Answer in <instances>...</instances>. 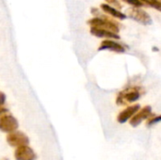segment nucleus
Instances as JSON below:
<instances>
[{"label": "nucleus", "instance_id": "nucleus-1", "mask_svg": "<svg viewBox=\"0 0 161 160\" xmlns=\"http://www.w3.org/2000/svg\"><path fill=\"white\" fill-rule=\"evenodd\" d=\"M18 126V121L12 115L3 114L0 116V131L5 133H11L16 131Z\"/></svg>", "mask_w": 161, "mask_h": 160}, {"label": "nucleus", "instance_id": "nucleus-2", "mask_svg": "<svg viewBox=\"0 0 161 160\" xmlns=\"http://www.w3.org/2000/svg\"><path fill=\"white\" fill-rule=\"evenodd\" d=\"M7 141L12 147H19V146H23V145H27L29 142V139L23 132L13 131L8 135Z\"/></svg>", "mask_w": 161, "mask_h": 160}, {"label": "nucleus", "instance_id": "nucleus-3", "mask_svg": "<svg viewBox=\"0 0 161 160\" xmlns=\"http://www.w3.org/2000/svg\"><path fill=\"white\" fill-rule=\"evenodd\" d=\"M14 157L16 160H35L37 157L35 152L27 145L17 147Z\"/></svg>", "mask_w": 161, "mask_h": 160}, {"label": "nucleus", "instance_id": "nucleus-4", "mask_svg": "<svg viewBox=\"0 0 161 160\" xmlns=\"http://www.w3.org/2000/svg\"><path fill=\"white\" fill-rule=\"evenodd\" d=\"M152 114V108L150 107H145L142 109H141L139 112H137L131 119H130V124L133 127L138 126L142 124V121L148 119Z\"/></svg>", "mask_w": 161, "mask_h": 160}, {"label": "nucleus", "instance_id": "nucleus-5", "mask_svg": "<svg viewBox=\"0 0 161 160\" xmlns=\"http://www.w3.org/2000/svg\"><path fill=\"white\" fill-rule=\"evenodd\" d=\"M140 110V105H134L131 107H128L127 108H125V110H123L117 118V121L120 124H125V122H127L129 119H131L138 111Z\"/></svg>", "mask_w": 161, "mask_h": 160}, {"label": "nucleus", "instance_id": "nucleus-6", "mask_svg": "<svg viewBox=\"0 0 161 160\" xmlns=\"http://www.w3.org/2000/svg\"><path fill=\"white\" fill-rule=\"evenodd\" d=\"M130 17H132L137 22L142 23L143 25H151L152 24V20L149 17V15L144 10L140 9V8H134L130 12Z\"/></svg>", "mask_w": 161, "mask_h": 160}, {"label": "nucleus", "instance_id": "nucleus-7", "mask_svg": "<svg viewBox=\"0 0 161 160\" xmlns=\"http://www.w3.org/2000/svg\"><path fill=\"white\" fill-rule=\"evenodd\" d=\"M91 32L92 35L96 36V37H101V38H113V39H120V37L108 30V29H105V28H101V27H96V26H92L91 29Z\"/></svg>", "mask_w": 161, "mask_h": 160}, {"label": "nucleus", "instance_id": "nucleus-8", "mask_svg": "<svg viewBox=\"0 0 161 160\" xmlns=\"http://www.w3.org/2000/svg\"><path fill=\"white\" fill-rule=\"evenodd\" d=\"M99 50H111V51H115V52H119V53H123L125 52V48L120 45L119 43H116L113 41H109V40H106L102 42L101 46L99 47Z\"/></svg>", "mask_w": 161, "mask_h": 160}, {"label": "nucleus", "instance_id": "nucleus-9", "mask_svg": "<svg viewBox=\"0 0 161 160\" xmlns=\"http://www.w3.org/2000/svg\"><path fill=\"white\" fill-rule=\"evenodd\" d=\"M101 7H102V8H103V10H104V11L108 12V14L112 15L113 17H116V18L121 19V20H123V19H125V18H126V16H125L124 13H122V12H121L120 10H118L117 8H113V7L108 6V4H103Z\"/></svg>", "mask_w": 161, "mask_h": 160}, {"label": "nucleus", "instance_id": "nucleus-10", "mask_svg": "<svg viewBox=\"0 0 161 160\" xmlns=\"http://www.w3.org/2000/svg\"><path fill=\"white\" fill-rule=\"evenodd\" d=\"M142 1H144L147 5H149L150 7L152 8H157L158 10L161 11V2L158 0H142Z\"/></svg>", "mask_w": 161, "mask_h": 160}, {"label": "nucleus", "instance_id": "nucleus-11", "mask_svg": "<svg viewBox=\"0 0 161 160\" xmlns=\"http://www.w3.org/2000/svg\"><path fill=\"white\" fill-rule=\"evenodd\" d=\"M124 1H125L126 3H128V4L132 5V6L138 7V8L142 6V3L140 0H124Z\"/></svg>", "mask_w": 161, "mask_h": 160}, {"label": "nucleus", "instance_id": "nucleus-12", "mask_svg": "<svg viewBox=\"0 0 161 160\" xmlns=\"http://www.w3.org/2000/svg\"><path fill=\"white\" fill-rule=\"evenodd\" d=\"M161 122V115L160 116H157V117H154V118H152L151 120H149L148 121V125H152V124H158V123H159Z\"/></svg>", "mask_w": 161, "mask_h": 160}, {"label": "nucleus", "instance_id": "nucleus-13", "mask_svg": "<svg viewBox=\"0 0 161 160\" xmlns=\"http://www.w3.org/2000/svg\"><path fill=\"white\" fill-rule=\"evenodd\" d=\"M5 102H6V95H5L4 92L0 91V107L4 106Z\"/></svg>", "mask_w": 161, "mask_h": 160}, {"label": "nucleus", "instance_id": "nucleus-14", "mask_svg": "<svg viewBox=\"0 0 161 160\" xmlns=\"http://www.w3.org/2000/svg\"><path fill=\"white\" fill-rule=\"evenodd\" d=\"M108 4H111L113 6H116V8H121V4L118 2V0H107Z\"/></svg>", "mask_w": 161, "mask_h": 160}, {"label": "nucleus", "instance_id": "nucleus-15", "mask_svg": "<svg viewBox=\"0 0 161 160\" xmlns=\"http://www.w3.org/2000/svg\"><path fill=\"white\" fill-rule=\"evenodd\" d=\"M7 112H8V109L6 108H4V106H1L0 107V116L5 114V113H7Z\"/></svg>", "mask_w": 161, "mask_h": 160}]
</instances>
